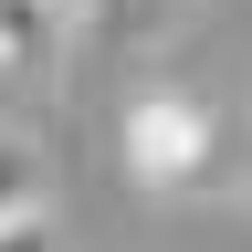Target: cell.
I'll use <instances>...</instances> for the list:
<instances>
[{
  "mask_svg": "<svg viewBox=\"0 0 252 252\" xmlns=\"http://www.w3.org/2000/svg\"><path fill=\"white\" fill-rule=\"evenodd\" d=\"M210 158V126H200V105H189V94H137V105H126V168L137 179H189Z\"/></svg>",
  "mask_w": 252,
  "mask_h": 252,
  "instance_id": "1",
  "label": "cell"
},
{
  "mask_svg": "<svg viewBox=\"0 0 252 252\" xmlns=\"http://www.w3.org/2000/svg\"><path fill=\"white\" fill-rule=\"evenodd\" d=\"M53 32H63V21L42 11V0H0V63H11V74L53 53Z\"/></svg>",
  "mask_w": 252,
  "mask_h": 252,
  "instance_id": "2",
  "label": "cell"
},
{
  "mask_svg": "<svg viewBox=\"0 0 252 252\" xmlns=\"http://www.w3.org/2000/svg\"><path fill=\"white\" fill-rule=\"evenodd\" d=\"M21 210H42V168L21 137H0V220H21Z\"/></svg>",
  "mask_w": 252,
  "mask_h": 252,
  "instance_id": "3",
  "label": "cell"
},
{
  "mask_svg": "<svg viewBox=\"0 0 252 252\" xmlns=\"http://www.w3.org/2000/svg\"><path fill=\"white\" fill-rule=\"evenodd\" d=\"M0 252H53V220H42V210H21V220H0Z\"/></svg>",
  "mask_w": 252,
  "mask_h": 252,
  "instance_id": "4",
  "label": "cell"
},
{
  "mask_svg": "<svg viewBox=\"0 0 252 252\" xmlns=\"http://www.w3.org/2000/svg\"><path fill=\"white\" fill-rule=\"evenodd\" d=\"M42 11H53V21H84V11H94V0H42Z\"/></svg>",
  "mask_w": 252,
  "mask_h": 252,
  "instance_id": "5",
  "label": "cell"
},
{
  "mask_svg": "<svg viewBox=\"0 0 252 252\" xmlns=\"http://www.w3.org/2000/svg\"><path fill=\"white\" fill-rule=\"evenodd\" d=\"M0 74H11V63H0Z\"/></svg>",
  "mask_w": 252,
  "mask_h": 252,
  "instance_id": "6",
  "label": "cell"
}]
</instances>
